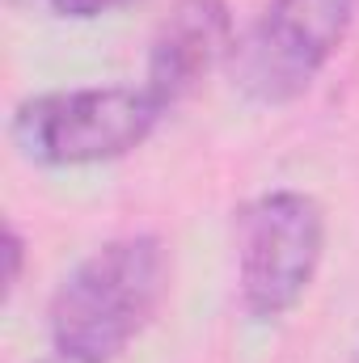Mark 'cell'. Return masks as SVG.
Instances as JSON below:
<instances>
[{"label": "cell", "mask_w": 359, "mask_h": 363, "mask_svg": "<svg viewBox=\"0 0 359 363\" xmlns=\"http://www.w3.org/2000/svg\"><path fill=\"white\" fill-rule=\"evenodd\" d=\"M359 17V0H267L228 55L233 89L254 106H292L317 85Z\"/></svg>", "instance_id": "obj_4"}, {"label": "cell", "mask_w": 359, "mask_h": 363, "mask_svg": "<svg viewBox=\"0 0 359 363\" xmlns=\"http://www.w3.org/2000/svg\"><path fill=\"white\" fill-rule=\"evenodd\" d=\"M326 258V207L292 186H275L237 207V300L250 321L287 317L313 287Z\"/></svg>", "instance_id": "obj_3"}, {"label": "cell", "mask_w": 359, "mask_h": 363, "mask_svg": "<svg viewBox=\"0 0 359 363\" xmlns=\"http://www.w3.org/2000/svg\"><path fill=\"white\" fill-rule=\"evenodd\" d=\"M351 363H359V351H355V355H351Z\"/></svg>", "instance_id": "obj_8"}, {"label": "cell", "mask_w": 359, "mask_h": 363, "mask_svg": "<svg viewBox=\"0 0 359 363\" xmlns=\"http://www.w3.org/2000/svg\"><path fill=\"white\" fill-rule=\"evenodd\" d=\"M0 254H4V300H13V291L21 287V271H26V237L17 233V224H4Z\"/></svg>", "instance_id": "obj_7"}, {"label": "cell", "mask_w": 359, "mask_h": 363, "mask_svg": "<svg viewBox=\"0 0 359 363\" xmlns=\"http://www.w3.org/2000/svg\"><path fill=\"white\" fill-rule=\"evenodd\" d=\"M170 296V250L127 233L89 250L47 300V342L60 363H114Z\"/></svg>", "instance_id": "obj_1"}, {"label": "cell", "mask_w": 359, "mask_h": 363, "mask_svg": "<svg viewBox=\"0 0 359 363\" xmlns=\"http://www.w3.org/2000/svg\"><path fill=\"white\" fill-rule=\"evenodd\" d=\"M233 47H237V26L228 0H178L161 17L148 43L144 89L170 114L220 64H228Z\"/></svg>", "instance_id": "obj_5"}, {"label": "cell", "mask_w": 359, "mask_h": 363, "mask_svg": "<svg viewBox=\"0 0 359 363\" xmlns=\"http://www.w3.org/2000/svg\"><path fill=\"white\" fill-rule=\"evenodd\" d=\"M55 17L64 21H97V17H110V13H123L140 0H43Z\"/></svg>", "instance_id": "obj_6"}, {"label": "cell", "mask_w": 359, "mask_h": 363, "mask_svg": "<svg viewBox=\"0 0 359 363\" xmlns=\"http://www.w3.org/2000/svg\"><path fill=\"white\" fill-rule=\"evenodd\" d=\"M165 110L140 85H85L51 89L17 101L9 118L13 148L43 169H81L106 165L136 152Z\"/></svg>", "instance_id": "obj_2"}]
</instances>
